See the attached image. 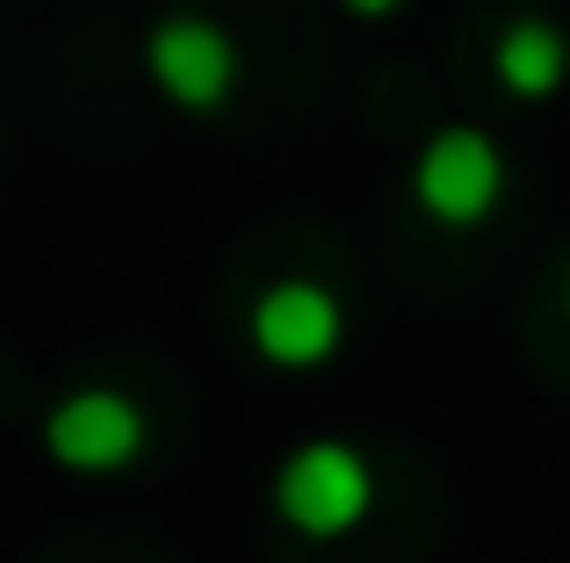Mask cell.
<instances>
[{
    "mask_svg": "<svg viewBox=\"0 0 570 563\" xmlns=\"http://www.w3.org/2000/svg\"><path fill=\"white\" fill-rule=\"evenodd\" d=\"M563 310H570V275H563Z\"/></svg>",
    "mask_w": 570,
    "mask_h": 563,
    "instance_id": "8",
    "label": "cell"
},
{
    "mask_svg": "<svg viewBox=\"0 0 570 563\" xmlns=\"http://www.w3.org/2000/svg\"><path fill=\"white\" fill-rule=\"evenodd\" d=\"M412 203L448 231H476L505 203V152L491 145V130L448 124L419 145L412 159Z\"/></svg>",
    "mask_w": 570,
    "mask_h": 563,
    "instance_id": "2",
    "label": "cell"
},
{
    "mask_svg": "<svg viewBox=\"0 0 570 563\" xmlns=\"http://www.w3.org/2000/svg\"><path fill=\"white\" fill-rule=\"evenodd\" d=\"M145 80L159 87V101H174L181 116H217L238 95V43L209 14H159L145 29Z\"/></svg>",
    "mask_w": 570,
    "mask_h": 563,
    "instance_id": "3",
    "label": "cell"
},
{
    "mask_svg": "<svg viewBox=\"0 0 570 563\" xmlns=\"http://www.w3.org/2000/svg\"><path fill=\"white\" fill-rule=\"evenodd\" d=\"M376 506V470H368L362 448L347 441H304L296 455H282L275 470V513L296 527V535H354Z\"/></svg>",
    "mask_w": 570,
    "mask_h": 563,
    "instance_id": "1",
    "label": "cell"
},
{
    "mask_svg": "<svg viewBox=\"0 0 570 563\" xmlns=\"http://www.w3.org/2000/svg\"><path fill=\"white\" fill-rule=\"evenodd\" d=\"M145 441H153V426H145V412L124 391H72L43 412V448L66 470H95V477L124 470L145 455Z\"/></svg>",
    "mask_w": 570,
    "mask_h": 563,
    "instance_id": "5",
    "label": "cell"
},
{
    "mask_svg": "<svg viewBox=\"0 0 570 563\" xmlns=\"http://www.w3.org/2000/svg\"><path fill=\"white\" fill-rule=\"evenodd\" d=\"M491 72H499V87L513 101H549L570 80V37L549 14H513L499 29V43H491Z\"/></svg>",
    "mask_w": 570,
    "mask_h": 563,
    "instance_id": "6",
    "label": "cell"
},
{
    "mask_svg": "<svg viewBox=\"0 0 570 563\" xmlns=\"http://www.w3.org/2000/svg\"><path fill=\"white\" fill-rule=\"evenodd\" d=\"M340 8H347L354 22H390V14H397L404 0H340Z\"/></svg>",
    "mask_w": 570,
    "mask_h": 563,
    "instance_id": "7",
    "label": "cell"
},
{
    "mask_svg": "<svg viewBox=\"0 0 570 563\" xmlns=\"http://www.w3.org/2000/svg\"><path fill=\"white\" fill-rule=\"evenodd\" d=\"M246 333L275 368H318L325 354H340V339H347V310H340V296L325 289V282L282 275V282L261 289Z\"/></svg>",
    "mask_w": 570,
    "mask_h": 563,
    "instance_id": "4",
    "label": "cell"
}]
</instances>
